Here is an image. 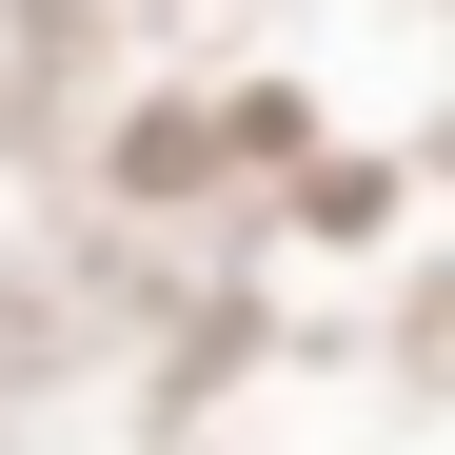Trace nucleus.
Instances as JSON below:
<instances>
[]
</instances>
